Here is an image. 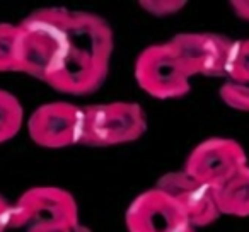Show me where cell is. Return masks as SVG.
Masks as SVG:
<instances>
[{"label": "cell", "instance_id": "cell-3", "mask_svg": "<svg viewBox=\"0 0 249 232\" xmlns=\"http://www.w3.org/2000/svg\"><path fill=\"white\" fill-rule=\"evenodd\" d=\"M147 114L132 101H113L84 106V132L80 145L116 147L135 142L147 132Z\"/></svg>", "mask_w": 249, "mask_h": 232}, {"label": "cell", "instance_id": "cell-1", "mask_svg": "<svg viewBox=\"0 0 249 232\" xmlns=\"http://www.w3.org/2000/svg\"><path fill=\"white\" fill-rule=\"evenodd\" d=\"M113 48V29L106 19L70 9L62 45L45 84L69 96L96 92L107 79Z\"/></svg>", "mask_w": 249, "mask_h": 232}, {"label": "cell", "instance_id": "cell-9", "mask_svg": "<svg viewBox=\"0 0 249 232\" xmlns=\"http://www.w3.org/2000/svg\"><path fill=\"white\" fill-rule=\"evenodd\" d=\"M154 188L174 198L181 205L195 229L212 225L222 215L215 190L198 183L183 169L166 173L162 178H159Z\"/></svg>", "mask_w": 249, "mask_h": 232}, {"label": "cell", "instance_id": "cell-13", "mask_svg": "<svg viewBox=\"0 0 249 232\" xmlns=\"http://www.w3.org/2000/svg\"><path fill=\"white\" fill-rule=\"evenodd\" d=\"M24 125V109L18 97L0 89V145L12 140Z\"/></svg>", "mask_w": 249, "mask_h": 232}, {"label": "cell", "instance_id": "cell-5", "mask_svg": "<svg viewBox=\"0 0 249 232\" xmlns=\"http://www.w3.org/2000/svg\"><path fill=\"white\" fill-rule=\"evenodd\" d=\"M246 166H249L248 156L241 143L215 137L203 140L191 150L183 171L198 183L218 190Z\"/></svg>", "mask_w": 249, "mask_h": 232}, {"label": "cell", "instance_id": "cell-16", "mask_svg": "<svg viewBox=\"0 0 249 232\" xmlns=\"http://www.w3.org/2000/svg\"><path fill=\"white\" fill-rule=\"evenodd\" d=\"M220 99L229 107L237 111H249V86L237 82H225L220 87Z\"/></svg>", "mask_w": 249, "mask_h": 232}, {"label": "cell", "instance_id": "cell-4", "mask_svg": "<svg viewBox=\"0 0 249 232\" xmlns=\"http://www.w3.org/2000/svg\"><path fill=\"white\" fill-rule=\"evenodd\" d=\"M139 87L156 99H178L190 92L191 73L169 43L143 48L135 60Z\"/></svg>", "mask_w": 249, "mask_h": 232}, {"label": "cell", "instance_id": "cell-8", "mask_svg": "<svg viewBox=\"0 0 249 232\" xmlns=\"http://www.w3.org/2000/svg\"><path fill=\"white\" fill-rule=\"evenodd\" d=\"M171 46L181 58L191 77L227 75L234 41L215 33H179L169 39Z\"/></svg>", "mask_w": 249, "mask_h": 232}, {"label": "cell", "instance_id": "cell-19", "mask_svg": "<svg viewBox=\"0 0 249 232\" xmlns=\"http://www.w3.org/2000/svg\"><path fill=\"white\" fill-rule=\"evenodd\" d=\"M9 207H11V201H9L7 198L4 196V195H0V215L4 214V212L7 210Z\"/></svg>", "mask_w": 249, "mask_h": 232}, {"label": "cell", "instance_id": "cell-6", "mask_svg": "<svg viewBox=\"0 0 249 232\" xmlns=\"http://www.w3.org/2000/svg\"><path fill=\"white\" fill-rule=\"evenodd\" d=\"M84 132V106L55 101L38 106L28 118V133L43 149L80 145Z\"/></svg>", "mask_w": 249, "mask_h": 232}, {"label": "cell", "instance_id": "cell-2", "mask_svg": "<svg viewBox=\"0 0 249 232\" xmlns=\"http://www.w3.org/2000/svg\"><path fill=\"white\" fill-rule=\"evenodd\" d=\"M69 12L65 7H43L19 22V72L45 82L62 45Z\"/></svg>", "mask_w": 249, "mask_h": 232}, {"label": "cell", "instance_id": "cell-11", "mask_svg": "<svg viewBox=\"0 0 249 232\" xmlns=\"http://www.w3.org/2000/svg\"><path fill=\"white\" fill-rule=\"evenodd\" d=\"M215 196L222 215L249 217V166L215 190Z\"/></svg>", "mask_w": 249, "mask_h": 232}, {"label": "cell", "instance_id": "cell-15", "mask_svg": "<svg viewBox=\"0 0 249 232\" xmlns=\"http://www.w3.org/2000/svg\"><path fill=\"white\" fill-rule=\"evenodd\" d=\"M227 77L231 82L249 86V39L234 41L227 65Z\"/></svg>", "mask_w": 249, "mask_h": 232}, {"label": "cell", "instance_id": "cell-10", "mask_svg": "<svg viewBox=\"0 0 249 232\" xmlns=\"http://www.w3.org/2000/svg\"><path fill=\"white\" fill-rule=\"evenodd\" d=\"M28 214L48 227L72 229L79 225V205L67 190L58 186H33L16 200Z\"/></svg>", "mask_w": 249, "mask_h": 232}, {"label": "cell", "instance_id": "cell-12", "mask_svg": "<svg viewBox=\"0 0 249 232\" xmlns=\"http://www.w3.org/2000/svg\"><path fill=\"white\" fill-rule=\"evenodd\" d=\"M0 232H90L86 225L79 224L72 229H55L41 224L21 205L11 203V207L0 215Z\"/></svg>", "mask_w": 249, "mask_h": 232}, {"label": "cell", "instance_id": "cell-14", "mask_svg": "<svg viewBox=\"0 0 249 232\" xmlns=\"http://www.w3.org/2000/svg\"><path fill=\"white\" fill-rule=\"evenodd\" d=\"M19 24L0 22V72H19Z\"/></svg>", "mask_w": 249, "mask_h": 232}, {"label": "cell", "instance_id": "cell-7", "mask_svg": "<svg viewBox=\"0 0 249 232\" xmlns=\"http://www.w3.org/2000/svg\"><path fill=\"white\" fill-rule=\"evenodd\" d=\"M124 224L128 232H196L181 205L157 188L133 198Z\"/></svg>", "mask_w": 249, "mask_h": 232}, {"label": "cell", "instance_id": "cell-18", "mask_svg": "<svg viewBox=\"0 0 249 232\" xmlns=\"http://www.w3.org/2000/svg\"><path fill=\"white\" fill-rule=\"evenodd\" d=\"M231 5L239 19L249 22V0H234L231 2Z\"/></svg>", "mask_w": 249, "mask_h": 232}, {"label": "cell", "instance_id": "cell-17", "mask_svg": "<svg viewBox=\"0 0 249 232\" xmlns=\"http://www.w3.org/2000/svg\"><path fill=\"white\" fill-rule=\"evenodd\" d=\"M142 7H145L147 12L154 16H169V14H174V12L181 11V7H184V2H140Z\"/></svg>", "mask_w": 249, "mask_h": 232}]
</instances>
